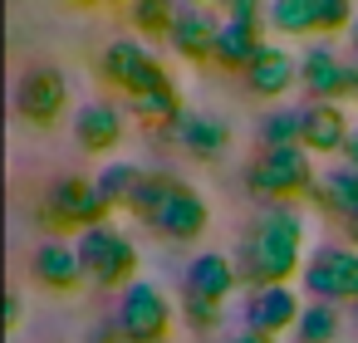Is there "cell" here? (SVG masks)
<instances>
[{
	"label": "cell",
	"mask_w": 358,
	"mask_h": 343,
	"mask_svg": "<svg viewBox=\"0 0 358 343\" xmlns=\"http://www.w3.org/2000/svg\"><path fill=\"white\" fill-rule=\"evenodd\" d=\"M304 240H309V221L299 206H265L245 235H241V255L236 270L250 289H270V284H289L294 275H304Z\"/></svg>",
	"instance_id": "cell-1"
},
{
	"label": "cell",
	"mask_w": 358,
	"mask_h": 343,
	"mask_svg": "<svg viewBox=\"0 0 358 343\" xmlns=\"http://www.w3.org/2000/svg\"><path fill=\"white\" fill-rule=\"evenodd\" d=\"M319 187L314 157L304 147H260L255 162L245 167V191L265 206H294L309 201Z\"/></svg>",
	"instance_id": "cell-2"
},
{
	"label": "cell",
	"mask_w": 358,
	"mask_h": 343,
	"mask_svg": "<svg viewBox=\"0 0 358 343\" xmlns=\"http://www.w3.org/2000/svg\"><path fill=\"white\" fill-rule=\"evenodd\" d=\"M108 211H113V206L103 201V191H99L94 177H59V182L45 191L40 226L50 231V240H59V235H84V231H94V226H103Z\"/></svg>",
	"instance_id": "cell-3"
},
{
	"label": "cell",
	"mask_w": 358,
	"mask_h": 343,
	"mask_svg": "<svg viewBox=\"0 0 358 343\" xmlns=\"http://www.w3.org/2000/svg\"><path fill=\"white\" fill-rule=\"evenodd\" d=\"M74 250H79V260H84L89 284H99V289H118V294H123V289L138 279V245H133V235L118 231L113 221H103V226L74 235Z\"/></svg>",
	"instance_id": "cell-4"
},
{
	"label": "cell",
	"mask_w": 358,
	"mask_h": 343,
	"mask_svg": "<svg viewBox=\"0 0 358 343\" xmlns=\"http://www.w3.org/2000/svg\"><path fill=\"white\" fill-rule=\"evenodd\" d=\"M177 319H182L177 304H172L167 289L152 284V279H133V284L118 294V314H113L123 343H167V333H172Z\"/></svg>",
	"instance_id": "cell-5"
},
{
	"label": "cell",
	"mask_w": 358,
	"mask_h": 343,
	"mask_svg": "<svg viewBox=\"0 0 358 343\" xmlns=\"http://www.w3.org/2000/svg\"><path fill=\"white\" fill-rule=\"evenodd\" d=\"M99 79H103L108 89H118L123 98H138V94H148V89L172 84V69H167L152 50H143L138 40H113V45H103V54H99Z\"/></svg>",
	"instance_id": "cell-6"
},
{
	"label": "cell",
	"mask_w": 358,
	"mask_h": 343,
	"mask_svg": "<svg viewBox=\"0 0 358 343\" xmlns=\"http://www.w3.org/2000/svg\"><path fill=\"white\" fill-rule=\"evenodd\" d=\"M299 284L319 304H358V250L353 245H319L304 260Z\"/></svg>",
	"instance_id": "cell-7"
},
{
	"label": "cell",
	"mask_w": 358,
	"mask_h": 343,
	"mask_svg": "<svg viewBox=\"0 0 358 343\" xmlns=\"http://www.w3.org/2000/svg\"><path fill=\"white\" fill-rule=\"evenodd\" d=\"M64 108H69V79H64V69L35 64V69L20 74V84H15V113H20L25 123L55 128V123L64 118Z\"/></svg>",
	"instance_id": "cell-8"
},
{
	"label": "cell",
	"mask_w": 358,
	"mask_h": 343,
	"mask_svg": "<svg viewBox=\"0 0 358 343\" xmlns=\"http://www.w3.org/2000/svg\"><path fill=\"white\" fill-rule=\"evenodd\" d=\"M299 314H304V304H299V294H294L289 284L250 289V299H245V309H241L245 328L260 333V338H275V343H280V333H294V328H299Z\"/></svg>",
	"instance_id": "cell-9"
},
{
	"label": "cell",
	"mask_w": 358,
	"mask_h": 343,
	"mask_svg": "<svg viewBox=\"0 0 358 343\" xmlns=\"http://www.w3.org/2000/svg\"><path fill=\"white\" fill-rule=\"evenodd\" d=\"M221 20H226V15H216L211 6H201V0H187L182 15H177V25H172V35H167V45H172L187 64H211Z\"/></svg>",
	"instance_id": "cell-10"
},
{
	"label": "cell",
	"mask_w": 358,
	"mask_h": 343,
	"mask_svg": "<svg viewBox=\"0 0 358 343\" xmlns=\"http://www.w3.org/2000/svg\"><path fill=\"white\" fill-rule=\"evenodd\" d=\"M343 74H348V59H338L329 40H314L299 54V89L309 94V103H343Z\"/></svg>",
	"instance_id": "cell-11"
},
{
	"label": "cell",
	"mask_w": 358,
	"mask_h": 343,
	"mask_svg": "<svg viewBox=\"0 0 358 343\" xmlns=\"http://www.w3.org/2000/svg\"><path fill=\"white\" fill-rule=\"evenodd\" d=\"M30 275H35V284H45L55 294H79L89 284L84 260H79V250L69 240H40L35 255H30Z\"/></svg>",
	"instance_id": "cell-12"
},
{
	"label": "cell",
	"mask_w": 358,
	"mask_h": 343,
	"mask_svg": "<svg viewBox=\"0 0 358 343\" xmlns=\"http://www.w3.org/2000/svg\"><path fill=\"white\" fill-rule=\"evenodd\" d=\"M206 226H211V206H206V196L196 191V187H182L152 221H148V231H157L162 240H201L206 235Z\"/></svg>",
	"instance_id": "cell-13"
},
{
	"label": "cell",
	"mask_w": 358,
	"mask_h": 343,
	"mask_svg": "<svg viewBox=\"0 0 358 343\" xmlns=\"http://www.w3.org/2000/svg\"><path fill=\"white\" fill-rule=\"evenodd\" d=\"M123 133H128V108H118V103H108V98H94V103H84V108L74 113V138H79V147L94 152V157L113 152V147L123 143Z\"/></svg>",
	"instance_id": "cell-14"
},
{
	"label": "cell",
	"mask_w": 358,
	"mask_h": 343,
	"mask_svg": "<svg viewBox=\"0 0 358 343\" xmlns=\"http://www.w3.org/2000/svg\"><path fill=\"white\" fill-rule=\"evenodd\" d=\"M299 123H304V152L309 157H334L353 138L343 103H309V108H299Z\"/></svg>",
	"instance_id": "cell-15"
},
{
	"label": "cell",
	"mask_w": 358,
	"mask_h": 343,
	"mask_svg": "<svg viewBox=\"0 0 358 343\" xmlns=\"http://www.w3.org/2000/svg\"><path fill=\"white\" fill-rule=\"evenodd\" d=\"M123 108H128V118H138L143 128H152V133H162V138H172V143H177V128H182V118H187V103H182L177 79L162 84V89H148V94H138V98H123Z\"/></svg>",
	"instance_id": "cell-16"
},
{
	"label": "cell",
	"mask_w": 358,
	"mask_h": 343,
	"mask_svg": "<svg viewBox=\"0 0 358 343\" xmlns=\"http://www.w3.org/2000/svg\"><path fill=\"white\" fill-rule=\"evenodd\" d=\"M245 89L255 94V98H280V94H289V89H299V54H289V50H280L275 40L260 50V59L245 69Z\"/></svg>",
	"instance_id": "cell-17"
},
{
	"label": "cell",
	"mask_w": 358,
	"mask_h": 343,
	"mask_svg": "<svg viewBox=\"0 0 358 343\" xmlns=\"http://www.w3.org/2000/svg\"><path fill=\"white\" fill-rule=\"evenodd\" d=\"M236 284H245V279H241L236 260L221 255V250H201V255L187 265V275H182V289L206 294V299H216V304H226V299L236 294Z\"/></svg>",
	"instance_id": "cell-18"
},
{
	"label": "cell",
	"mask_w": 358,
	"mask_h": 343,
	"mask_svg": "<svg viewBox=\"0 0 358 343\" xmlns=\"http://www.w3.org/2000/svg\"><path fill=\"white\" fill-rule=\"evenodd\" d=\"M265 45H270V40H265V25H250V20H221L211 64H221V69H231V74H245V69L260 59Z\"/></svg>",
	"instance_id": "cell-19"
},
{
	"label": "cell",
	"mask_w": 358,
	"mask_h": 343,
	"mask_svg": "<svg viewBox=\"0 0 358 343\" xmlns=\"http://www.w3.org/2000/svg\"><path fill=\"white\" fill-rule=\"evenodd\" d=\"M177 147L196 162H221L231 152V123L216 113H187L177 128Z\"/></svg>",
	"instance_id": "cell-20"
},
{
	"label": "cell",
	"mask_w": 358,
	"mask_h": 343,
	"mask_svg": "<svg viewBox=\"0 0 358 343\" xmlns=\"http://www.w3.org/2000/svg\"><path fill=\"white\" fill-rule=\"evenodd\" d=\"M309 206H319L324 216H338V221H353L358 216V167H329L319 172V187L309 196Z\"/></svg>",
	"instance_id": "cell-21"
},
{
	"label": "cell",
	"mask_w": 358,
	"mask_h": 343,
	"mask_svg": "<svg viewBox=\"0 0 358 343\" xmlns=\"http://www.w3.org/2000/svg\"><path fill=\"white\" fill-rule=\"evenodd\" d=\"M182 187H187L182 177H172V172H148V167H143V177H138V187H133L128 211H133V216L148 226V221H152V216H157V211H162V206H167V201L182 191Z\"/></svg>",
	"instance_id": "cell-22"
},
{
	"label": "cell",
	"mask_w": 358,
	"mask_h": 343,
	"mask_svg": "<svg viewBox=\"0 0 358 343\" xmlns=\"http://www.w3.org/2000/svg\"><path fill=\"white\" fill-rule=\"evenodd\" d=\"M265 30L270 35H285V40H304L314 30V0H265Z\"/></svg>",
	"instance_id": "cell-23"
},
{
	"label": "cell",
	"mask_w": 358,
	"mask_h": 343,
	"mask_svg": "<svg viewBox=\"0 0 358 343\" xmlns=\"http://www.w3.org/2000/svg\"><path fill=\"white\" fill-rule=\"evenodd\" d=\"M182 6H187V0H133L128 20H133V30L143 40H167L172 25H177V15H182Z\"/></svg>",
	"instance_id": "cell-24"
},
{
	"label": "cell",
	"mask_w": 358,
	"mask_h": 343,
	"mask_svg": "<svg viewBox=\"0 0 358 343\" xmlns=\"http://www.w3.org/2000/svg\"><path fill=\"white\" fill-rule=\"evenodd\" d=\"M338 328H343L338 304H319V299H309L304 314H299L294 338H299V343H338Z\"/></svg>",
	"instance_id": "cell-25"
},
{
	"label": "cell",
	"mask_w": 358,
	"mask_h": 343,
	"mask_svg": "<svg viewBox=\"0 0 358 343\" xmlns=\"http://www.w3.org/2000/svg\"><path fill=\"white\" fill-rule=\"evenodd\" d=\"M260 147H304L299 108H275L260 118Z\"/></svg>",
	"instance_id": "cell-26"
},
{
	"label": "cell",
	"mask_w": 358,
	"mask_h": 343,
	"mask_svg": "<svg viewBox=\"0 0 358 343\" xmlns=\"http://www.w3.org/2000/svg\"><path fill=\"white\" fill-rule=\"evenodd\" d=\"M138 177H143V167H133V162H108L94 182H99V191H103V201L118 211H128V201H133V187H138Z\"/></svg>",
	"instance_id": "cell-27"
},
{
	"label": "cell",
	"mask_w": 358,
	"mask_h": 343,
	"mask_svg": "<svg viewBox=\"0 0 358 343\" xmlns=\"http://www.w3.org/2000/svg\"><path fill=\"white\" fill-rule=\"evenodd\" d=\"M177 314H182V323H187L192 333H211V328H221V319H226V304H216V299H206V294H192V289H182V299H177Z\"/></svg>",
	"instance_id": "cell-28"
},
{
	"label": "cell",
	"mask_w": 358,
	"mask_h": 343,
	"mask_svg": "<svg viewBox=\"0 0 358 343\" xmlns=\"http://www.w3.org/2000/svg\"><path fill=\"white\" fill-rule=\"evenodd\" d=\"M226 10V20H250V25H265V0H216Z\"/></svg>",
	"instance_id": "cell-29"
},
{
	"label": "cell",
	"mask_w": 358,
	"mask_h": 343,
	"mask_svg": "<svg viewBox=\"0 0 358 343\" xmlns=\"http://www.w3.org/2000/svg\"><path fill=\"white\" fill-rule=\"evenodd\" d=\"M20 319H25V299L20 289H6V328H20Z\"/></svg>",
	"instance_id": "cell-30"
},
{
	"label": "cell",
	"mask_w": 358,
	"mask_h": 343,
	"mask_svg": "<svg viewBox=\"0 0 358 343\" xmlns=\"http://www.w3.org/2000/svg\"><path fill=\"white\" fill-rule=\"evenodd\" d=\"M89 343H123V333H118V323H113V319H103V323L89 333Z\"/></svg>",
	"instance_id": "cell-31"
},
{
	"label": "cell",
	"mask_w": 358,
	"mask_h": 343,
	"mask_svg": "<svg viewBox=\"0 0 358 343\" xmlns=\"http://www.w3.org/2000/svg\"><path fill=\"white\" fill-rule=\"evenodd\" d=\"M343 162L358 167V128H353V138H348V147H343Z\"/></svg>",
	"instance_id": "cell-32"
},
{
	"label": "cell",
	"mask_w": 358,
	"mask_h": 343,
	"mask_svg": "<svg viewBox=\"0 0 358 343\" xmlns=\"http://www.w3.org/2000/svg\"><path fill=\"white\" fill-rule=\"evenodd\" d=\"M226 343H275V338H260V333H250V328H241L236 338H226Z\"/></svg>",
	"instance_id": "cell-33"
},
{
	"label": "cell",
	"mask_w": 358,
	"mask_h": 343,
	"mask_svg": "<svg viewBox=\"0 0 358 343\" xmlns=\"http://www.w3.org/2000/svg\"><path fill=\"white\" fill-rule=\"evenodd\" d=\"M343 235H348V245L358 250V216H353V221H343Z\"/></svg>",
	"instance_id": "cell-34"
},
{
	"label": "cell",
	"mask_w": 358,
	"mask_h": 343,
	"mask_svg": "<svg viewBox=\"0 0 358 343\" xmlns=\"http://www.w3.org/2000/svg\"><path fill=\"white\" fill-rule=\"evenodd\" d=\"M99 6H108V10H128L133 0H99Z\"/></svg>",
	"instance_id": "cell-35"
},
{
	"label": "cell",
	"mask_w": 358,
	"mask_h": 343,
	"mask_svg": "<svg viewBox=\"0 0 358 343\" xmlns=\"http://www.w3.org/2000/svg\"><path fill=\"white\" fill-rule=\"evenodd\" d=\"M348 35H353V59H358V20H353V30H348Z\"/></svg>",
	"instance_id": "cell-36"
},
{
	"label": "cell",
	"mask_w": 358,
	"mask_h": 343,
	"mask_svg": "<svg viewBox=\"0 0 358 343\" xmlns=\"http://www.w3.org/2000/svg\"><path fill=\"white\" fill-rule=\"evenodd\" d=\"M69 6H99V0H69Z\"/></svg>",
	"instance_id": "cell-37"
},
{
	"label": "cell",
	"mask_w": 358,
	"mask_h": 343,
	"mask_svg": "<svg viewBox=\"0 0 358 343\" xmlns=\"http://www.w3.org/2000/svg\"><path fill=\"white\" fill-rule=\"evenodd\" d=\"M353 319H358V304H353Z\"/></svg>",
	"instance_id": "cell-38"
}]
</instances>
